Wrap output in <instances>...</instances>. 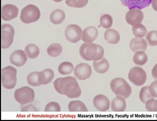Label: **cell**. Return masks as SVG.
<instances>
[{
    "label": "cell",
    "mask_w": 157,
    "mask_h": 121,
    "mask_svg": "<svg viewBox=\"0 0 157 121\" xmlns=\"http://www.w3.org/2000/svg\"><path fill=\"white\" fill-rule=\"evenodd\" d=\"M54 77L53 71L51 69H47L39 72L38 80L41 85H45L51 82Z\"/></svg>",
    "instance_id": "cell-19"
},
{
    "label": "cell",
    "mask_w": 157,
    "mask_h": 121,
    "mask_svg": "<svg viewBox=\"0 0 157 121\" xmlns=\"http://www.w3.org/2000/svg\"><path fill=\"white\" fill-rule=\"evenodd\" d=\"M129 46L131 50L133 52L144 51L147 47V43L143 38L135 37L130 41Z\"/></svg>",
    "instance_id": "cell-17"
},
{
    "label": "cell",
    "mask_w": 157,
    "mask_h": 121,
    "mask_svg": "<svg viewBox=\"0 0 157 121\" xmlns=\"http://www.w3.org/2000/svg\"><path fill=\"white\" fill-rule=\"evenodd\" d=\"M25 54L30 59H35L38 56L40 53L38 47L34 44H29L26 46L25 48Z\"/></svg>",
    "instance_id": "cell-25"
},
{
    "label": "cell",
    "mask_w": 157,
    "mask_h": 121,
    "mask_svg": "<svg viewBox=\"0 0 157 121\" xmlns=\"http://www.w3.org/2000/svg\"><path fill=\"white\" fill-rule=\"evenodd\" d=\"M92 73L91 66L88 64L81 63L77 64L74 68V75L77 79L82 80L88 79Z\"/></svg>",
    "instance_id": "cell-10"
},
{
    "label": "cell",
    "mask_w": 157,
    "mask_h": 121,
    "mask_svg": "<svg viewBox=\"0 0 157 121\" xmlns=\"http://www.w3.org/2000/svg\"><path fill=\"white\" fill-rule=\"evenodd\" d=\"M150 93L154 98H157V80H155L151 83L149 86Z\"/></svg>",
    "instance_id": "cell-36"
},
{
    "label": "cell",
    "mask_w": 157,
    "mask_h": 121,
    "mask_svg": "<svg viewBox=\"0 0 157 121\" xmlns=\"http://www.w3.org/2000/svg\"><path fill=\"white\" fill-rule=\"evenodd\" d=\"M21 112H37L38 110L36 107L32 104H29L23 107Z\"/></svg>",
    "instance_id": "cell-37"
},
{
    "label": "cell",
    "mask_w": 157,
    "mask_h": 121,
    "mask_svg": "<svg viewBox=\"0 0 157 121\" xmlns=\"http://www.w3.org/2000/svg\"><path fill=\"white\" fill-rule=\"evenodd\" d=\"M145 38L149 45H157V31L154 30L148 32L146 35Z\"/></svg>",
    "instance_id": "cell-32"
},
{
    "label": "cell",
    "mask_w": 157,
    "mask_h": 121,
    "mask_svg": "<svg viewBox=\"0 0 157 121\" xmlns=\"http://www.w3.org/2000/svg\"><path fill=\"white\" fill-rule=\"evenodd\" d=\"M74 67L73 64L69 62H64L59 66L58 71L61 74L67 75L71 73L74 71Z\"/></svg>",
    "instance_id": "cell-28"
},
{
    "label": "cell",
    "mask_w": 157,
    "mask_h": 121,
    "mask_svg": "<svg viewBox=\"0 0 157 121\" xmlns=\"http://www.w3.org/2000/svg\"><path fill=\"white\" fill-rule=\"evenodd\" d=\"M110 86L112 91L116 96L125 99L128 98L132 92V89L129 84L121 77L113 79L110 82Z\"/></svg>",
    "instance_id": "cell-3"
},
{
    "label": "cell",
    "mask_w": 157,
    "mask_h": 121,
    "mask_svg": "<svg viewBox=\"0 0 157 121\" xmlns=\"http://www.w3.org/2000/svg\"><path fill=\"white\" fill-rule=\"evenodd\" d=\"M128 77L131 82L137 86L143 85L147 79L146 72L142 68L138 66H135L130 69Z\"/></svg>",
    "instance_id": "cell-7"
},
{
    "label": "cell",
    "mask_w": 157,
    "mask_h": 121,
    "mask_svg": "<svg viewBox=\"0 0 157 121\" xmlns=\"http://www.w3.org/2000/svg\"><path fill=\"white\" fill-rule=\"evenodd\" d=\"M82 58L86 61L98 60L103 57L104 51L100 45L93 43H83L79 48Z\"/></svg>",
    "instance_id": "cell-1"
},
{
    "label": "cell",
    "mask_w": 157,
    "mask_h": 121,
    "mask_svg": "<svg viewBox=\"0 0 157 121\" xmlns=\"http://www.w3.org/2000/svg\"><path fill=\"white\" fill-rule=\"evenodd\" d=\"M151 3L153 9L157 12V0H152Z\"/></svg>",
    "instance_id": "cell-40"
},
{
    "label": "cell",
    "mask_w": 157,
    "mask_h": 121,
    "mask_svg": "<svg viewBox=\"0 0 157 121\" xmlns=\"http://www.w3.org/2000/svg\"><path fill=\"white\" fill-rule=\"evenodd\" d=\"M39 72L35 71L31 73L27 76V81L28 84L33 87L38 86L41 85L38 80Z\"/></svg>",
    "instance_id": "cell-30"
},
{
    "label": "cell",
    "mask_w": 157,
    "mask_h": 121,
    "mask_svg": "<svg viewBox=\"0 0 157 121\" xmlns=\"http://www.w3.org/2000/svg\"><path fill=\"white\" fill-rule=\"evenodd\" d=\"M14 30L13 27L8 24L1 26V48H8L12 44L13 40Z\"/></svg>",
    "instance_id": "cell-8"
},
{
    "label": "cell",
    "mask_w": 157,
    "mask_h": 121,
    "mask_svg": "<svg viewBox=\"0 0 157 121\" xmlns=\"http://www.w3.org/2000/svg\"><path fill=\"white\" fill-rule=\"evenodd\" d=\"M64 34L66 39L68 41L76 43L82 39V30L77 25L70 24L66 27Z\"/></svg>",
    "instance_id": "cell-9"
},
{
    "label": "cell",
    "mask_w": 157,
    "mask_h": 121,
    "mask_svg": "<svg viewBox=\"0 0 157 121\" xmlns=\"http://www.w3.org/2000/svg\"><path fill=\"white\" fill-rule=\"evenodd\" d=\"M104 38L108 43L115 44L117 43L120 41V36L117 30L112 29H108L104 33Z\"/></svg>",
    "instance_id": "cell-21"
},
{
    "label": "cell",
    "mask_w": 157,
    "mask_h": 121,
    "mask_svg": "<svg viewBox=\"0 0 157 121\" xmlns=\"http://www.w3.org/2000/svg\"><path fill=\"white\" fill-rule=\"evenodd\" d=\"M110 106L111 109L113 112H124L126 108L125 99L121 97L116 96L111 101Z\"/></svg>",
    "instance_id": "cell-18"
},
{
    "label": "cell",
    "mask_w": 157,
    "mask_h": 121,
    "mask_svg": "<svg viewBox=\"0 0 157 121\" xmlns=\"http://www.w3.org/2000/svg\"><path fill=\"white\" fill-rule=\"evenodd\" d=\"M52 0L55 1L56 2H59L62 1L63 0Z\"/></svg>",
    "instance_id": "cell-41"
},
{
    "label": "cell",
    "mask_w": 157,
    "mask_h": 121,
    "mask_svg": "<svg viewBox=\"0 0 157 121\" xmlns=\"http://www.w3.org/2000/svg\"><path fill=\"white\" fill-rule=\"evenodd\" d=\"M88 2V0H67L65 3L69 7L81 8L85 7Z\"/></svg>",
    "instance_id": "cell-33"
},
{
    "label": "cell",
    "mask_w": 157,
    "mask_h": 121,
    "mask_svg": "<svg viewBox=\"0 0 157 121\" xmlns=\"http://www.w3.org/2000/svg\"><path fill=\"white\" fill-rule=\"evenodd\" d=\"M113 20L112 16L108 14H105L100 17V25L103 28L108 29L112 25Z\"/></svg>",
    "instance_id": "cell-31"
},
{
    "label": "cell",
    "mask_w": 157,
    "mask_h": 121,
    "mask_svg": "<svg viewBox=\"0 0 157 121\" xmlns=\"http://www.w3.org/2000/svg\"><path fill=\"white\" fill-rule=\"evenodd\" d=\"M144 17V14L140 9L134 8L126 13L125 19L126 22L132 26L141 23Z\"/></svg>",
    "instance_id": "cell-11"
},
{
    "label": "cell",
    "mask_w": 157,
    "mask_h": 121,
    "mask_svg": "<svg viewBox=\"0 0 157 121\" xmlns=\"http://www.w3.org/2000/svg\"><path fill=\"white\" fill-rule=\"evenodd\" d=\"M151 73L153 78L155 80H157V63L153 67Z\"/></svg>",
    "instance_id": "cell-39"
},
{
    "label": "cell",
    "mask_w": 157,
    "mask_h": 121,
    "mask_svg": "<svg viewBox=\"0 0 157 121\" xmlns=\"http://www.w3.org/2000/svg\"><path fill=\"white\" fill-rule=\"evenodd\" d=\"M65 18V14L62 10L56 9L53 11L50 16L51 22L55 24H60Z\"/></svg>",
    "instance_id": "cell-22"
},
{
    "label": "cell",
    "mask_w": 157,
    "mask_h": 121,
    "mask_svg": "<svg viewBox=\"0 0 157 121\" xmlns=\"http://www.w3.org/2000/svg\"><path fill=\"white\" fill-rule=\"evenodd\" d=\"M98 35V31L95 27H88L83 30L82 39L85 42L91 43L96 38Z\"/></svg>",
    "instance_id": "cell-16"
},
{
    "label": "cell",
    "mask_w": 157,
    "mask_h": 121,
    "mask_svg": "<svg viewBox=\"0 0 157 121\" xmlns=\"http://www.w3.org/2000/svg\"><path fill=\"white\" fill-rule=\"evenodd\" d=\"M19 12V9L15 5L7 4L1 7V17L6 21H9L17 17Z\"/></svg>",
    "instance_id": "cell-13"
},
{
    "label": "cell",
    "mask_w": 157,
    "mask_h": 121,
    "mask_svg": "<svg viewBox=\"0 0 157 121\" xmlns=\"http://www.w3.org/2000/svg\"></svg>",
    "instance_id": "cell-42"
},
{
    "label": "cell",
    "mask_w": 157,
    "mask_h": 121,
    "mask_svg": "<svg viewBox=\"0 0 157 121\" xmlns=\"http://www.w3.org/2000/svg\"><path fill=\"white\" fill-rule=\"evenodd\" d=\"M132 30L135 36L139 38H142L144 37L147 32L145 27L141 23L133 26Z\"/></svg>",
    "instance_id": "cell-26"
},
{
    "label": "cell",
    "mask_w": 157,
    "mask_h": 121,
    "mask_svg": "<svg viewBox=\"0 0 157 121\" xmlns=\"http://www.w3.org/2000/svg\"><path fill=\"white\" fill-rule=\"evenodd\" d=\"M146 110L149 112H157V99L155 98L147 101L145 103Z\"/></svg>",
    "instance_id": "cell-34"
},
{
    "label": "cell",
    "mask_w": 157,
    "mask_h": 121,
    "mask_svg": "<svg viewBox=\"0 0 157 121\" xmlns=\"http://www.w3.org/2000/svg\"><path fill=\"white\" fill-rule=\"evenodd\" d=\"M93 65L95 71L100 74L106 73L109 68L108 61L104 57L99 60H93Z\"/></svg>",
    "instance_id": "cell-20"
},
{
    "label": "cell",
    "mask_w": 157,
    "mask_h": 121,
    "mask_svg": "<svg viewBox=\"0 0 157 121\" xmlns=\"http://www.w3.org/2000/svg\"><path fill=\"white\" fill-rule=\"evenodd\" d=\"M40 16L39 8L35 5L29 4L22 9L20 19L22 22L28 24L37 21Z\"/></svg>",
    "instance_id": "cell-5"
},
{
    "label": "cell",
    "mask_w": 157,
    "mask_h": 121,
    "mask_svg": "<svg viewBox=\"0 0 157 121\" xmlns=\"http://www.w3.org/2000/svg\"><path fill=\"white\" fill-rule=\"evenodd\" d=\"M61 78V77H59L56 79L53 83V84L54 87L56 91L58 93L64 95L59 87V82Z\"/></svg>",
    "instance_id": "cell-38"
},
{
    "label": "cell",
    "mask_w": 157,
    "mask_h": 121,
    "mask_svg": "<svg viewBox=\"0 0 157 121\" xmlns=\"http://www.w3.org/2000/svg\"><path fill=\"white\" fill-rule=\"evenodd\" d=\"M16 100L20 104H25L33 101L34 98V90L28 86H24L16 90L14 93Z\"/></svg>",
    "instance_id": "cell-6"
},
{
    "label": "cell",
    "mask_w": 157,
    "mask_h": 121,
    "mask_svg": "<svg viewBox=\"0 0 157 121\" xmlns=\"http://www.w3.org/2000/svg\"><path fill=\"white\" fill-rule=\"evenodd\" d=\"M59 87L64 95L70 98H78L82 93L76 79L73 77H61L59 82Z\"/></svg>",
    "instance_id": "cell-2"
},
{
    "label": "cell",
    "mask_w": 157,
    "mask_h": 121,
    "mask_svg": "<svg viewBox=\"0 0 157 121\" xmlns=\"http://www.w3.org/2000/svg\"><path fill=\"white\" fill-rule=\"evenodd\" d=\"M68 109L70 112H88L84 103L79 100L71 101L68 104Z\"/></svg>",
    "instance_id": "cell-23"
},
{
    "label": "cell",
    "mask_w": 157,
    "mask_h": 121,
    "mask_svg": "<svg viewBox=\"0 0 157 121\" xmlns=\"http://www.w3.org/2000/svg\"><path fill=\"white\" fill-rule=\"evenodd\" d=\"M62 48L58 43H53L50 45L48 48L47 52L48 55L52 57H56L61 53Z\"/></svg>",
    "instance_id": "cell-27"
},
{
    "label": "cell",
    "mask_w": 157,
    "mask_h": 121,
    "mask_svg": "<svg viewBox=\"0 0 157 121\" xmlns=\"http://www.w3.org/2000/svg\"><path fill=\"white\" fill-rule=\"evenodd\" d=\"M122 4L127 6L130 9L134 8L140 9L148 6L152 0H119Z\"/></svg>",
    "instance_id": "cell-15"
},
{
    "label": "cell",
    "mask_w": 157,
    "mask_h": 121,
    "mask_svg": "<svg viewBox=\"0 0 157 121\" xmlns=\"http://www.w3.org/2000/svg\"><path fill=\"white\" fill-rule=\"evenodd\" d=\"M148 57L144 52L139 51L135 52L133 57V61L134 63L137 65L142 66L147 62Z\"/></svg>",
    "instance_id": "cell-24"
},
{
    "label": "cell",
    "mask_w": 157,
    "mask_h": 121,
    "mask_svg": "<svg viewBox=\"0 0 157 121\" xmlns=\"http://www.w3.org/2000/svg\"><path fill=\"white\" fill-rule=\"evenodd\" d=\"M27 60V55L22 50H18L13 52L10 57V62L17 67L21 66L26 63Z\"/></svg>",
    "instance_id": "cell-14"
},
{
    "label": "cell",
    "mask_w": 157,
    "mask_h": 121,
    "mask_svg": "<svg viewBox=\"0 0 157 121\" xmlns=\"http://www.w3.org/2000/svg\"><path fill=\"white\" fill-rule=\"evenodd\" d=\"M154 98H155L150 92L149 86L144 87L141 89L139 93V98L143 103L145 104L148 100Z\"/></svg>",
    "instance_id": "cell-29"
},
{
    "label": "cell",
    "mask_w": 157,
    "mask_h": 121,
    "mask_svg": "<svg viewBox=\"0 0 157 121\" xmlns=\"http://www.w3.org/2000/svg\"><path fill=\"white\" fill-rule=\"evenodd\" d=\"M93 103L94 106L100 112H105L110 108V103L108 98L102 94L96 95L93 99Z\"/></svg>",
    "instance_id": "cell-12"
},
{
    "label": "cell",
    "mask_w": 157,
    "mask_h": 121,
    "mask_svg": "<svg viewBox=\"0 0 157 121\" xmlns=\"http://www.w3.org/2000/svg\"><path fill=\"white\" fill-rule=\"evenodd\" d=\"M60 106L59 104L54 101L48 103L44 109L45 112H60Z\"/></svg>",
    "instance_id": "cell-35"
},
{
    "label": "cell",
    "mask_w": 157,
    "mask_h": 121,
    "mask_svg": "<svg viewBox=\"0 0 157 121\" xmlns=\"http://www.w3.org/2000/svg\"><path fill=\"white\" fill-rule=\"evenodd\" d=\"M17 70L11 66H7L1 70V82L7 89L13 88L17 83Z\"/></svg>",
    "instance_id": "cell-4"
}]
</instances>
